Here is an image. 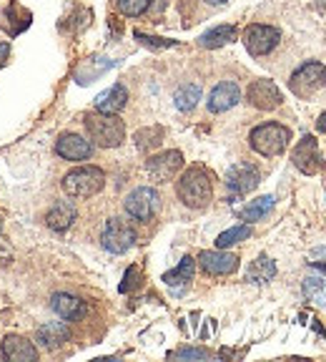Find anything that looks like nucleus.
I'll return each mask as SVG.
<instances>
[{"label": "nucleus", "mask_w": 326, "mask_h": 362, "mask_svg": "<svg viewBox=\"0 0 326 362\" xmlns=\"http://www.w3.org/2000/svg\"><path fill=\"white\" fill-rule=\"evenodd\" d=\"M326 83V68L316 61H309L304 66L294 71L291 81H289V88H291L294 96L298 98H311L316 90H321Z\"/></svg>", "instance_id": "obj_5"}, {"label": "nucleus", "mask_w": 326, "mask_h": 362, "mask_svg": "<svg viewBox=\"0 0 326 362\" xmlns=\"http://www.w3.org/2000/svg\"><path fill=\"white\" fill-rule=\"evenodd\" d=\"M208 6H224V3H229V0H206Z\"/></svg>", "instance_id": "obj_36"}, {"label": "nucleus", "mask_w": 326, "mask_h": 362, "mask_svg": "<svg viewBox=\"0 0 326 362\" xmlns=\"http://www.w3.org/2000/svg\"><path fill=\"white\" fill-rule=\"evenodd\" d=\"M3 357L13 362H33L38 360V350L30 339L20 337V334H8L3 339Z\"/></svg>", "instance_id": "obj_17"}, {"label": "nucleus", "mask_w": 326, "mask_h": 362, "mask_svg": "<svg viewBox=\"0 0 326 362\" xmlns=\"http://www.w3.org/2000/svg\"><path fill=\"white\" fill-rule=\"evenodd\" d=\"M161 136H163V131L161 129H146V131H138L135 134V144H138V148H153V146H158L161 144Z\"/></svg>", "instance_id": "obj_29"}, {"label": "nucleus", "mask_w": 326, "mask_h": 362, "mask_svg": "<svg viewBox=\"0 0 326 362\" xmlns=\"http://www.w3.org/2000/svg\"><path fill=\"white\" fill-rule=\"evenodd\" d=\"M236 33L239 30L234 28V25H216V28L206 30V33L198 38V43H201L203 48H221V45L236 40Z\"/></svg>", "instance_id": "obj_22"}, {"label": "nucleus", "mask_w": 326, "mask_h": 362, "mask_svg": "<svg viewBox=\"0 0 326 362\" xmlns=\"http://www.w3.org/2000/svg\"><path fill=\"white\" fill-rule=\"evenodd\" d=\"M101 244L111 255H123V252H128L135 244V229L126 219H119V216L108 219L106 226H103Z\"/></svg>", "instance_id": "obj_6"}, {"label": "nucleus", "mask_w": 326, "mask_h": 362, "mask_svg": "<svg viewBox=\"0 0 326 362\" xmlns=\"http://www.w3.org/2000/svg\"><path fill=\"white\" fill-rule=\"evenodd\" d=\"M85 131H88L90 141H96L103 148L121 146L126 139V126L116 113H88L85 116Z\"/></svg>", "instance_id": "obj_2"}, {"label": "nucleus", "mask_w": 326, "mask_h": 362, "mask_svg": "<svg viewBox=\"0 0 326 362\" xmlns=\"http://www.w3.org/2000/svg\"><path fill=\"white\" fill-rule=\"evenodd\" d=\"M135 277H138V267H131V269L126 272L123 284H121V292H128V289H133L135 287Z\"/></svg>", "instance_id": "obj_32"}, {"label": "nucleus", "mask_w": 326, "mask_h": 362, "mask_svg": "<svg viewBox=\"0 0 326 362\" xmlns=\"http://www.w3.org/2000/svg\"><path fill=\"white\" fill-rule=\"evenodd\" d=\"M181 166H183V153L181 151H163V153H158V156L148 158L146 171L151 174L153 181L163 184V181L174 179V176L179 174Z\"/></svg>", "instance_id": "obj_11"}, {"label": "nucleus", "mask_w": 326, "mask_h": 362, "mask_svg": "<svg viewBox=\"0 0 326 362\" xmlns=\"http://www.w3.org/2000/svg\"><path fill=\"white\" fill-rule=\"evenodd\" d=\"M211 197H214L211 176H208V171L201 169V166H191V169L179 179V199L186 206L203 209V206H208Z\"/></svg>", "instance_id": "obj_1"}, {"label": "nucleus", "mask_w": 326, "mask_h": 362, "mask_svg": "<svg viewBox=\"0 0 326 362\" xmlns=\"http://www.w3.org/2000/svg\"><path fill=\"white\" fill-rule=\"evenodd\" d=\"M174 357H179V360H208L211 352L198 350V347H183V350H179Z\"/></svg>", "instance_id": "obj_30"}, {"label": "nucleus", "mask_w": 326, "mask_h": 362, "mask_svg": "<svg viewBox=\"0 0 326 362\" xmlns=\"http://www.w3.org/2000/svg\"><path fill=\"white\" fill-rule=\"evenodd\" d=\"M13 259V249H11V244L6 242V239L0 237V264H6V262H11Z\"/></svg>", "instance_id": "obj_33"}, {"label": "nucleus", "mask_w": 326, "mask_h": 362, "mask_svg": "<svg viewBox=\"0 0 326 362\" xmlns=\"http://www.w3.org/2000/svg\"><path fill=\"white\" fill-rule=\"evenodd\" d=\"M241 98V88H239L234 81H224V83L216 86L211 93H208V111L224 113L229 108H234Z\"/></svg>", "instance_id": "obj_16"}, {"label": "nucleus", "mask_w": 326, "mask_h": 362, "mask_svg": "<svg viewBox=\"0 0 326 362\" xmlns=\"http://www.w3.org/2000/svg\"><path fill=\"white\" fill-rule=\"evenodd\" d=\"M56 151H58V156L68 158V161H85V158L93 153V146L78 134H63L56 141Z\"/></svg>", "instance_id": "obj_15"}, {"label": "nucleus", "mask_w": 326, "mask_h": 362, "mask_svg": "<svg viewBox=\"0 0 326 362\" xmlns=\"http://www.w3.org/2000/svg\"><path fill=\"white\" fill-rule=\"evenodd\" d=\"M248 237H251V226L248 224L231 226V229H226V232H221L219 237H216V249H229L231 244H239Z\"/></svg>", "instance_id": "obj_26"}, {"label": "nucleus", "mask_w": 326, "mask_h": 362, "mask_svg": "<svg viewBox=\"0 0 326 362\" xmlns=\"http://www.w3.org/2000/svg\"><path fill=\"white\" fill-rule=\"evenodd\" d=\"M246 96H248V103L256 106L259 111H274V108H279L284 101L279 86H276L274 81H266V78L253 81V83L248 86Z\"/></svg>", "instance_id": "obj_10"}, {"label": "nucleus", "mask_w": 326, "mask_h": 362, "mask_svg": "<svg viewBox=\"0 0 326 362\" xmlns=\"http://www.w3.org/2000/svg\"><path fill=\"white\" fill-rule=\"evenodd\" d=\"M316 6H319V8H324V11H326V0H316Z\"/></svg>", "instance_id": "obj_37"}, {"label": "nucleus", "mask_w": 326, "mask_h": 362, "mask_svg": "<svg viewBox=\"0 0 326 362\" xmlns=\"http://www.w3.org/2000/svg\"><path fill=\"white\" fill-rule=\"evenodd\" d=\"M198 264H201L203 272L208 274H231V272H236L239 267V257L236 255H229L224 249H216V252H201L198 255Z\"/></svg>", "instance_id": "obj_13"}, {"label": "nucleus", "mask_w": 326, "mask_h": 362, "mask_svg": "<svg viewBox=\"0 0 326 362\" xmlns=\"http://www.w3.org/2000/svg\"><path fill=\"white\" fill-rule=\"evenodd\" d=\"M309 264L316 267V269H321L326 274V247H316L311 249V255H309Z\"/></svg>", "instance_id": "obj_31"}, {"label": "nucleus", "mask_w": 326, "mask_h": 362, "mask_svg": "<svg viewBox=\"0 0 326 362\" xmlns=\"http://www.w3.org/2000/svg\"><path fill=\"white\" fill-rule=\"evenodd\" d=\"M274 274H276V264L266 255H261V257H256V262H253L251 267H248L246 279L253 284H266L274 279Z\"/></svg>", "instance_id": "obj_23"}, {"label": "nucleus", "mask_w": 326, "mask_h": 362, "mask_svg": "<svg viewBox=\"0 0 326 362\" xmlns=\"http://www.w3.org/2000/svg\"><path fill=\"white\" fill-rule=\"evenodd\" d=\"M291 161L301 174L306 176H314L324 169V158H321V151H319V144H316L314 136H304L298 146L294 148L291 153Z\"/></svg>", "instance_id": "obj_9"}, {"label": "nucleus", "mask_w": 326, "mask_h": 362, "mask_svg": "<svg viewBox=\"0 0 326 362\" xmlns=\"http://www.w3.org/2000/svg\"><path fill=\"white\" fill-rule=\"evenodd\" d=\"M174 101H176V108H179V111H191V108L201 101V86H196V83L181 86V88L176 90Z\"/></svg>", "instance_id": "obj_25"}, {"label": "nucleus", "mask_w": 326, "mask_h": 362, "mask_svg": "<svg viewBox=\"0 0 326 362\" xmlns=\"http://www.w3.org/2000/svg\"><path fill=\"white\" fill-rule=\"evenodd\" d=\"M304 294L316 305H326V279L321 277H306L304 279Z\"/></svg>", "instance_id": "obj_27"}, {"label": "nucleus", "mask_w": 326, "mask_h": 362, "mask_svg": "<svg viewBox=\"0 0 326 362\" xmlns=\"http://www.w3.org/2000/svg\"><path fill=\"white\" fill-rule=\"evenodd\" d=\"M259 169L251 164H236L231 166L229 174H226V187L234 194H248L259 187Z\"/></svg>", "instance_id": "obj_12"}, {"label": "nucleus", "mask_w": 326, "mask_h": 362, "mask_svg": "<svg viewBox=\"0 0 326 362\" xmlns=\"http://www.w3.org/2000/svg\"><path fill=\"white\" fill-rule=\"evenodd\" d=\"M274 202L276 199L271 197V194L269 197H261V199H256V202L248 204V206H243V209H239V216H241L243 221H259L274 209Z\"/></svg>", "instance_id": "obj_24"}, {"label": "nucleus", "mask_w": 326, "mask_h": 362, "mask_svg": "<svg viewBox=\"0 0 326 362\" xmlns=\"http://www.w3.org/2000/svg\"><path fill=\"white\" fill-rule=\"evenodd\" d=\"M193 272H196V259H193V257H183L176 269H171V272H166V274H163V282L169 284V287H174V289H181V287H186V284L191 282Z\"/></svg>", "instance_id": "obj_21"}, {"label": "nucleus", "mask_w": 326, "mask_h": 362, "mask_svg": "<svg viewBox=\"0 0 326 362\" xmlns=\"http://www.w3.org/2000/svg\"><path fill=\"white\" fill-rule=\"evenodd\" d=\"M126 101H128V90H126L123 86H111L108 90H103V93L96 96V111L119 113L121 108L126 106Z\"/></svg>", "instance_id": "obj_20"}, {"label": "nucleus", "mask_w": 326, "mask_h": 362, "mask_svg": "<svg viewBox=\"0 0 326 362\" xmlns=\"http://www.w3.org/2000/svg\"><path fill=\"white\" fill-rule=\"evenodd\" d=\"M148 3L151 0H119V11L128 18H138L148 11Z\"/></svg>", "instance_id": "obj_28"}, {"label": "nucleus", "mask_w": 326, "mask_h": 362, "mask_svg": "<svg viewBox=\"0 0 326 362\" xmlns=\"http://www.w3.org/2000/svg\"><path fill=\"white\" fill-rule=\"evenodd\" d=\"M76 216H78L76 204L61 199V202H56L51 209H48V214H45V224L51 226L53 232H66V229H71V224L76 221Z\"/></svg>", "instance_id": "obj_18"}, {"label": "nucleus", "mask_w": 326, "mask_h": 362, "mask_svg": "<svg viewBox=\"0 0 326 362\" xmlns=\"http://www.w3.org/2000/svg\"><path fill=\"white\" fill-rule=\"evenodd\" d=\"M51 307L56 310L58 317H63V320H66V322H78V320H83V317H85V312H88V305H85L80 297H76V294H68V292L53 294Z\"/></svg>", "instance_id": "obj_14"}, {"label": "nucleus", "mask_w": 326, "mask_h": 362, "mask_svg": "<svg viewBox=\"0 0 326 362\" xmlns=\"http://www.w3.org/2000/svg\"><path fill=\"white\" fill-rule=\"evenodd\" d=\"M68 327L63 322H45L38 327V332H35V342H38L40 347H45V350H58V347H63L68 342Z\"/></svg>", "instance_id": "obj_19"}, {"label": "nucleus", "mask_w": 326, "mask_h": 362, "mask_svg": "<svg viewBox=\"0 0 326 362\" xmlns=\"http://www.w3.org/2000/svg\"><path fill=\"white\" fill-rule=\"evenodd\" d=\"M251 148L261 156H279L282 151H286L289 141H291V131L282 124H261L251 131L248 136Z\"/></svg>", "instance_id": "obj_4"}, {"label": "nucleus", "mask_w": 326, "mask_h": 362, "mask_svg": "<svg viewBox=\"0 0 326 362\" xmlns=\"http://www.w3.org/2000/svg\"><path fill=\"white\" fill-rule=\"evenodd\" d=\"M106 187V174L98 166H78L63 176V192L71 199H90Z\"/></svg>", "instance_id": "obj_3"}, {"label": "nucleus", "mask_w": 326, "mask_h": 362, "mask_svg": "<svg viewBox=\"0 0 326 362\" xmlns=\"http://www.w3.org/2000/svg\"><path fill=\"white\" fill-rule=\"evenodd\" d=\"M8 58H11V43H0V68L6 66Z\"/></svg>", "instance_id": "obj_34"}, {"label": "nucleus", "mask_w": 326, "mask_h": 362, "mask_svg": "<svg viewBox=\"0 0 326 362\" xmlns=\"http://www.w3.org/2000/svg\"><path fill=\"white\" fill-rule=\"evenodd\" d=\"M158 204H161V199H158L156 189L138 187V189H133L128 197H126L123 206H126V211H128L131 219L151 221L153 216H156V211H158Z\"/></svg>", "instance_id": "obj_7"}, {"label": "nucleus", "mask_w": 326, "mask_h": 362, "mask_svg": "<svg viewBox=\"0 0 326 362\" xmlns=\"http://www.w3.org/2000/svg\"><path fill=\"white\" fill-rule=\"evenodd\" d=\"M279 30L271 28V25H261V23H253L243 30V45L251 56H266L279 45Z\"/></svg>", "instance_id": "obj_8"}, {"label": "nucleus", "mask_w": 326, "mask_h": 362, "mask_svg": "<svg viewBox=\"0 0 326 362\" xmlns=\"http://www.w3.org/2000/svg\"><path fill=\"white\" fill-rule=\"evenodd\" d=\"M316 129L321 131V134H326V111L319 116V121H316Z\"/></svg>", "instance_id": "obj_35"}, {"label": "nucleus", "mask_w": 326, "mask_h": 362, "mask_svg": "<svg viewBox=\"0 0 326 362\" xmlns=\"http://www.w3.org/2000/svg\"><path fill=\"white\" fill-rule=\"evenodd\" d=\"M0 234H3V219H0Z\"/></svg>", "instance_id": "obj_38"}]
</instances>
